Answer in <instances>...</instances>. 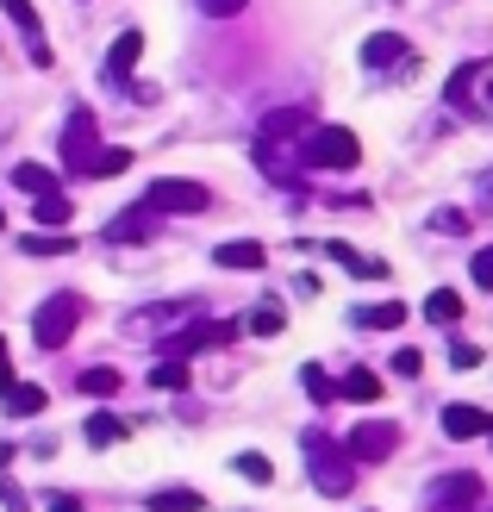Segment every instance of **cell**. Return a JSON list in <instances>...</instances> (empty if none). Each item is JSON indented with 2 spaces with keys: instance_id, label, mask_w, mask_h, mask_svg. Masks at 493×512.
<instances>
[{
  "instance_id": "16",
  "label": "cell",
  "mask_w": 493,
  "mask_h": 512,
  "mask_svg": "<svg viewBox=\"0 0 493 512\" xmlns=\"http://www.w3.org/2000/svg\"><path fill=\"white\" fill-rule=\"evenodd\" d=\"M356 325H362V331H394V325H406V306H400V300L362 306V313H356Z\"/></svg>"
},
{
  "instance_id": "18",
  "label": "cell",
  "mask_w": 493,
  "mask_h": 512,
  "mask_svg": "<svg viewBox=\"0 0 493 512\" xmlns=\"http://www.w3.org/2000/svg\"><path fill=\"white\" fill-rule=\"evenodd\" d=\"M125 431H132V425H125L119 413H94V419H88V444H94V450H107V444L125 438Z\"/></svg>"
},
{
  "instance_id": "40",
  "label": "cell",
  "mask_w": 493,
  "mask_h": 512,
  "mask_svg": "<svg viewBox=\"0 0 493 512\" xmlns=\"http://www.w3.org/2000/svg\"><path fill=\"white\" fill-rule=\"evenodd\" d=\"M0 232H7V213H0Z\"/></svg>"
},
{
  "instance_id": "28",
  "label": "cell",
  "mask_w": 493,
  "mask_h": 512,
  "mask_svg": "<svg viewBox=\"0 0 493 512\" xmlns=\"http://www.w3.org/2000/svg\"><path fill=\"white\" fill-rule=\"evenodd\" d=\"M82 394H119V369H82Z\"/></svg>"
},
{
  "instance_id": "21",
  "label": "cell",
  "mask_w": 493,
  "mask_h": 512,
  "mask_svg": "<svg viewBox=\"0 0 493 512\" xmlns=\"http://www.w3.org/2000/svg\"><path fill=\"white\" fill-rule=\"evenodd\" d=\"M300 132H306V113L300 107H281V113L263 119V138H300Z\"/></svg>"
},
{
  "instance_id": "3",
  "label": "cell",
  "mask_w": 493,
  "mask_h": 512,
  "mask_svg": "<svg viewBox=\"0 0 493 512\" xmlns=\"http://www.w3.org/2000/svg\"><path fill=\"white\" fill-rule=\"evenodd\" d=\"M94 157H100L94 113H88V107H75V113H69V125H63V169H69V175H88V169H94Z\"/></svg>"
},
{
  "instance_id": "23",
  "label": "cell",
  "mask_w": 493,
  "mask_h": 512,
  "mask_svg": "<svg viewBox=\"0 0 493 512\" xmlns=\"http://www.w3.org/2000/svg\"><path fill=\"white\" fill-rule=\"evenodd\" d=\"M32 219H38V225H69V219H75V207H69V194H38V207H32Z\"/></svg>"
},
{
  "instance_id": "39",
  "label": "cell",
  "mask_w": 493,
  "mask_h": 512,
  "mask_svg": "<svg viewBox=\"0 0 493 512\" xmlns=\"http://www.w3.org/2000/svg\"><path fill=\"white\" fill-rule=\"evenodd\" d=\"M44 506H50V512H82V506H75V500H69V494H50V500H44Z\"/></svg>"
},
{
  "instance_id": "27",
  "label": "cell",
  "mask_w": 493,
  "mask_h": 512,
  "mask_svg": "<svg viewBox=\"0 0 493 512\" xmlns=\"http://www.w3.org/2000/svg\"><path fill=\"white\" fill-rule=\"evenodd\" d=\"M300 381H306V394H313L319 406H325V400H337V381H331L319 363H306V369H300Z\"/></svg>"
},
{
  "instance_id": "9",
  "label": "cell",
  "mask_w": 493,
  "mask_h": 512,
  "mask_svg": "<svg viewBox=\"0 0 493 512\" xmlns=\"http://www.w3.org/2000/svg\"><path fill=\"white\" fill-rule=\"evenodd\" d=\"M213 263H219V269H263V263H269V250L256 244V238H231V244L213 250Z\"/></svg>"
},
{
  "instance_id": "36",
  "label": "cell",
  "mask_w": 493,
  "mask_h": 512,
  "mask_svg": "<svg viewBox=\"0 0 493 512\" xmlns=\"http://www.w3.org/2000/svg\"><path fill=\"white\" fill-rule=\"evenodd\" d=\"M200 7L213 13V19H231V13H244V0H200Z\"/></svg>"
},
{
  "instance_id": "12",
  "label": "cell",
  "mask_w": 493,
  "mask_h": 512,
  "mask_svg": "<svg viewBox=\"0 0 493 512\" xmlns=\"http://www.w3.org/2000/svg\"><path fill=\"white\" fill-rule=\"evenodd\" d=\"M238 338V325H194V331H181V338H169L175 356H188V350H213V344H231Z\"/></svg>"
},
{
  "instance_id": "10",
  "label": "cell",
  "mask_w": 493,
  "mask_h": 512,
  "mask_svg": "<svg viewBox=\"0 0 493 512\" xmlns=\"http://www.w3.org/2000/svg\"><path fill=\"white\" fill-rule=\"evenodd\" d=\"M150 219H157V207H150V200H144V207L119 213V219L107 225V238H113V244H138V238H150V232H157V225H150Z\"/></svg>"
},
{
  "instance_id": "37",
  "label": "cell",
  "mask_w": 493,
  "mask_h": 512,
  "mask_svg": "<svg viewBox=\"0 0 493 512\" xmlns=\"http://www.w3.org/2000/svg\"><path fill=\"white\" fill-rule=\"evenodd\" d=\"M13 388V350H7V338H0V394Z\"/></svg>"
},
{
  "instance_id": "29",
  "label": "cell",
  "mask_w": 493,
  "mask_h": 512,
  "mask_svg": "<svg viewBox=\"0 0 493 512\" xmlns=\"http://www.w3.org/2000/svg\"><path fill=\"white\" fill-rule=\"evenodd\" d=\"M150 381H157V388H188V363H181V356H169V363L150 369Z\"/></svg>"
},
{
  "instance_id": "34",
  "label": "cell",
  "mask_w": 493,
  "mask_h": 512,
  "mask_svg": "<svg viewBox=\"0 0 493 512\" xmlns=\"http://www.w3.org/2000/svg\"><path fill=\"white\" fill-rule=\"evenodd\" d=\"M450 363H456V369H481V344H456Z\"/></svg>"
},
{
  "instance_id": "13",
  "label": "cell",
  "mask_w": 493,
  "mask_h": 512,
  "mask_svg": "<svg viewBox=\"0 0 493 512\" xmlns=\"http://www.w3.org/2000/svg\"><path fill=\"white\" fill-rule=\"evenodd\" d=\"M362 63H369V69L406 63V38H400V32H375V38H362Z\"/></svg>"
},
{
  "instance_id": "5",
  "label": "cell",
  "mask_w": 493,
  "mask_h": 512,
  "mask_svg": "<svg viewBox=\"0 0 493 512\" xmlns=\"http://www.w3.org/2000/svg\"><path fill=\"white\" fill-rule=\"evenodd\" d=\"M344 450L356 456V463H387V456L400 450V425H387V419H375V425H356Z\"/></svg>"
},
{
  "instance_id": "11",
  "label": "cell",
  "mask_w": 493,
  "mask_h": 512,
  "mask_svg": "<svg viewBox=\"0 0 493 512\" xmlns=\"http://www.w3.org/2000/svg\"><path fill=\"white\" fill-rule=\"evenodd\" d=\"M487 425H493V419L481 413V406H462V400H456V406H444V431H450L456 444H469V438H481Z\"/></svg>"
},
{
  "instance_id": "15",
  "label": "cell",
  "mask_w": 493,
  "mask_h": 512,
  "mask_svg": "<svg viewBox=\"0 0 493 512\" xmlns=\"http://www.w3.org/2000/svg\"><path fill=\"white\" fill-rule=\"evenodd\" d=\"M337 394L356 400V406H369V400H381V375L375 369H350L344 381H337Z\"/></svg>"
},
{
  "instance_id": "7",
  "label": "cell",
  "mask_w": 493,
  "mask_h": 512,
  "mask_svg": "<svg viewBox=\"0 0 493 512\" xmlns=\"http://www.w3.org/2000/svg\"><path fill=\"white\" fill-rule=\"evenodd\" d=\"M481 500V475H444L431 481V512H469Z\"/></svg>"
},
{
  "instance_id": "14",
  "label": "cell",
  "mask_w": 493,
  "mask_h": 512,
  "mask_svg": "<svg viewBox=\"0 0 493 512\" xmlns=\"http://www.w3.org/2000/svg\"><path fill=\"white\" fill-rule=\"evenodd\" d=\"M44 406H50V394L38 388V381H13V388H7V413L13 419H38Z\"/></svg>"
},
{
  "instance_id": "38",
  "label": "cell",
  "mask_w": 493,
  "mask_h": 512,
  "mask_svg": "<svg viewBox=\"0 0 493 512\" xmlns=\"http://www.w3.org/2000/svg\"><path fill=\"white\" fill-rule=\"evenodd\" d=\"M0 506H7V512H25V494H19V488H7V481H0Z\"/></svg>"
},
{
  "instance_id": "26",
  "label": "cell",
  "mask_w": 493,
  "mask_h": 512,
  "mask_svg": "<svg viewBox=\"0 0 493 512\" xmlns=\"http://www.w3.org/2000/svg\"><path fill=\"white\" fill-rule=\"evenodd\" d=\"M181 313H194V300H175V306H150V313H138L132 325H144V331H150V325H157V331H169V319H181Z\"/></svg>"
},
{
  "instance_id": "33",
  "label": "cell",
  "mask_w": 493,
  "mask_h": 512,
  "mask_svg": "<svg viewBox=\"0 0 493 512\" xmlns=\"http://www.w3.org/2000/svg\"><path fill=\"white\" fill-rule=\"evenodd\" d=\"M469 275H475V281H481V288L493 294V244H487V250H475V269H469Z\"/></svg>"
},
{
  "instance_id": "8",
  "label": "cell",
  "mask_w": 493,
  "mask_h": 512,
  "mask_svg": "<svg viewBox=\"0 0 493 512\" xmlns=\"http://www.w3.org/2000/svg\"><path fill=\"white\" fill-rule=\"evenodd\" d=\"M138 57H144V32H119L113 50H107V82H125V75L138 69Z\"/></svg>"
},
{
  "instance_id": "31",
  "label": "cell",
  "mask_w": 493,
  "mask_h": 512,
  "mask_svg": "<svg viewBox=\"0 0 493 512\" xmlns=\"http://www.w3.org/2000/svg\"><path fill=\"white\" fill-rule=\"evenodd\" d=\"M119 169H132V150H100L88 175H100V182H107V175H119Z\"/></svg>"
},
{
  "instance_id": "1",
  "label": "cell",
  "mask_w": 493,
  "mask_h": 512,
  "mask_svg": "<svg viewBox=\"0 0 493 512\" xmlns=\"http://www.w3.org/2000/svg\"><path fill=\"white\" fill-rule=\"evenodd\" d=\"M306 463H313V488L319 494H331V500H344L350 488H356V456L350 450H337L325 431H306Z\"/></svg>"
},
{
  "instance_id": "6",
  "label": "cell",
  "mask_w": 493,
  "mask_h": 512,
  "mask_svg": "<svg viewBox=\"0 0 493 512\" xmlns=\"http://www.w3.org/2000/svg\"><path fill=\"white\" fill-rule=\"evenodd\" d=\"M150 207H157V213H206V188H200V182H181V175H169V182L150 188Z\"/></svg>"
},
{
  "instance_id": "24",
  "label": "cell",
  "mask_w": 493,
  "mask_h": 512,
  "mask_svg": "<svg viewBox=\"0 0 493 512\" xmlns=\"http://www.w3.org/2000/svg\"><path fill=\"white\" fill-rule=\"evenodd\" d=\"M19 250H25V256H69V250H75V238H69V232H57V238L38 232V238H19Z\"/></svg>"
},
{
  "instance_id": "35",
  "label": "cell",
  "mask_w": 493,
  "mask_h": 512,
  "mask_svg": "<svg viewBox=\"0 0 493 512\" xmlns=\"http://www.w3.org/2000/svg\"><path fill=\"white\" fill-rule=\"evenodd\" d=\"M419 369H425L419 350H394V375H419Z\"/></svg>"
},
{
  "instance_id": "20",
  "label": "cell",
  "mask_w": 493,
  "mask_h": 512,
  "mask_svg": "<svg viewBox=\"0 0 493 512\" xmlns=\"http://www.w3.org/2000/svg\"><path fill=\"white\" fill-rule=\"evenodd\" d=\"M13 188H25V194H57V175H50L44 163H19L13 169Z\"/></svg>"
},
{
  "instance_id": "25",
  "label": "cell",
  "mask_w": 493,
  "mask_h": 512,
  "mask_svg": "<svg viewBox=\"0 0 493 512\" xmlns=\"http://www.w3.org/2000/svg\"><path fill=\"white\" fill-rule=\"evenodd\" d=\"M231 469H238L244 481H256V488H269V481H275V463H269V456H256V450H244Z\"/></svg>"
},
{
  "instance_id": "22",
  "label": "cell",
  "mask_w": 493,
  "mask_h": 512,
  "mask_svg": "<svg viewBox=\"0 0 493 512\" xmlns=\"http://www.w3.org/2000/svg\"><path fill=\"white\" fill-rule=\"evenodd\" d=\"M250 331H256V338H281V331H288V313H281L275 300H263V306L250 313Z\"/></svg>"
},
{
  "instance_id": "32",
  "label": "cell",
  "mask_w": 493,
  "mask_h": 512,
  "mask_svg": "<svg viewBox=\"0 0 493 512\" xmlns=\"http://www.w3.org/2000/svg\"><path fill=\"white\" fill-rule=\"evenodd\" d=\"M431 225H437L444 238H462V232H469V213H456V207H437V213H431Z\"/></svg>"
},
{
  "instance_id": "19",
  "label": "cell",
  "mask_w": 493,
  "mask_h": 512,
  "mask_svg": "<svg viewBox=\"0 0 493 512\" xmlns=\"http://www.w3.org/2000/svg\"><path fill=\"white\" fill-rule=\"evenodd\" d=\"M425 319H437V325H456V319H462V294H456V288H437V294H425Z\"/></svg>"
},
{
  "instance_id": "17",
  "label": "cell",
  "mask_w": 493,
  "mask_h": 512,
  "mask_svg": "<svg viewBox=\"0 0 493 512\" xmlns=\"http://www.w3.org/2000/svg\"><path fill=\"white\" fill-rule=\"evenodd\" d=\"M150 512H206V500L194 488H157L150 494Z\"/></svg>"
},
{
  "instance_id": "30",
  "label": "cell",
  "mask_w": 493,
  "mask_h": 512,
  "mask_svg": "<svg viewBox=\"0 0 493 512\" xmlns=\"http://www.w3.org/2000/svg\"><path fill=\"white\" fill-rule=\"evenodd\" d=\"M0 7L13 13V25H19L25 38H38V7H32V0H0Z\"/></svg>"
},
{
  "instance_id": "4",
  "label": "cell",
  "mask_w": 493,
  "mask_h": 512,
  "mask_svg": "<svg viewBox=\"0 0 493 512\" xmlns=\"http://www.w3.org/2000/svg\"><path fill=\"white\" fill-rule=\"evenodd\" d=\"M75 319H82V300H75V294H57V300L38 306V331H32V338H38L44 350H63V344L75 338Z\"/></svg>"
},
{
  "instance_id": "41",
  "label": "cell",
  "mask_w": 493,
  "mask_h": 512,
  "mask_svg": "<svg viewBox=\"0 0 493 512\" xmlns=\"http://www.w3.org/2000/svg\"><path fill=\"white\" fill-rule=\"evenodd\" d=\"M487 438H493V425H487Z\"/></svg>"
},
{
  "instance_id": "2",
  "label": "cell",
  "mask_w": 493,
  "mask_h": 512,
  "mask_svg": "<svg viewBox=\"0 0 493 512\" xmlns=\"http://www.w3.org/2000/svg\"><path fill=\"white\" fill-rule=\"evenodd\" d=\"M300 157L313 163V169H356L362 163V144H356L350 125H313L306 144H300Z\"/></svg>"
}]
</instances>
